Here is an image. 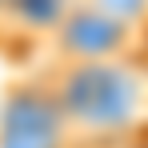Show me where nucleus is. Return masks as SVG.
Wrapping results in <instances>:
<instances>
[{"label":"nucleus","mask_w":148,"mask_h":148,"mask_svg":"<svg viewBox=\"0 0 148 148\" xmlns=\"http://www.w3.org/2000/svg\"><path fill=\"white\" fill-rule=\"evenodd\" d=\"M48 44H52V64H104V60H128L136 32L104 16L92 4L72 0L64 16L52 24Z\"/></svg>","instance_id":"obj_2"},{"label":"nucleus","mask_w":148,"mask_h":148,"mask_svg":"<svg viewBox=\"0 0 148 148\" xmlns=\"http://www.w3.org/2000/svg\"><path fill=\"white\" fill-rule=\"evenodd\" d=\"M80 4L100 8L104 16L120 20V24L132 28V32H140V28H144V20H148V0H80Z\"/></svg>","instance_id":"obj_4"},{"label":"nucleus","mask_w":148,"mask_h":148,"mask_svg":"<svg viewBox=\"0 0 148 148\" xmlns=\"http://www.w3.org/2000/svg\"><path fill=\"white\" fill-rule=\"evenodd\" d=\"M0 148H72L64 112L44 80L8 84L0 100Z\"/></svg>","instance_id":"obj_3"},{"label":"nucleus","mask_w":148,"mask_h":148,"mask_svg":"<svg viewBox=\"0 0 148 148\" xmlns=\"http://www.w3.org/2000/svg\"><path fill=\"white\" fill-rule=\"evenodd\" d=\"M44 84L76 136H116L140 120L148 104V80L128 60L104 64H52Z\"/></svg>","instance_id":"obj_1"},{"label":"nucleus","mask_w":148,"mask_h":148,"mask_svg":"<svg viewBox=\"0 0 148 148\" xmlns=\"http://www.w3.org/2000/svg\"><path fill=\"white\" fill-rule=\"evenodd\" d=\"M8 4H12V0H0V12H4V8H8Z\"/></svg>","instance_id":"obj_5"}]
</instances>
